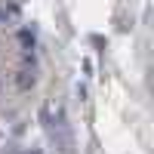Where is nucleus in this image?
<instances>
[{
  "mask_svg": "<svg viewBox=\"0 0 154 154\" xmlns=\"http://www.w3.org/2000/svg\"><path fill=\"white\" fill-rule=\"evenodd\" d=\"M6 19H9V16H6V9H0V22H6Z\"/></svg>",
  "mask_w": 154,
  "mask_h": 154,
  "instance_id": "3",
  "label": "nucleus"
},
{
  "mask_svg": "<svg viewBox=\"0 0 154 154\" xmlns=\"http://www.w3.org/2000/svg\"><path fill=\"white\" fill-rule=\"evenodd\" d=\"M19 43H22L25 49H34V34H31L28 28H22V31H19Z\"/></svg>",
  "mask_w": 154,
  "mask_h": 154,
  "instance_id": "2",
  "label": "nucleus"
},
{
  "mask_svg": "<svg viewBox=\"0 0 154 154\" xmlns=\"http://www.w3.org/2000/svg\"><path fill=\"white\" fill-rule=\"evenodd\" d=\"M25 154H40V151H25Z\"/></svg>",
  "mask_w": 154,
  "mask_h": 154,
  "instance_id": "4",
  "label": "nucleus"
},
{
  "mask_svg": "<svg viewBox=\"0 0 154 154\" xmlns=\"http://www.w3.org/2000/svg\"><path fill=\"white\" fill-rule=\"evenodd\" d=\"M34 83H37L34 71H19V74H16V86H19V89H31Z\"/></svg>",
  "mask_w": 154,
  "mask_h": 154,
  "instance_id": "1",
  "label": "nucleus"
}]
</instances>
